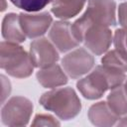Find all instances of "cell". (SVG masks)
I'll list each match as a JSON object with an SVG mask.
<instances>
[{"label":"cell","instance_id":"7c38bea8","mask_svg":"<svg viewBox=\"0 0 127 127\" xmlns=\"http://www.w3.org/2000/svg\"><path fill=\"white\" fill-rule=\"evenodd\" d=\"M38 81L47 88L64 85L67 82V76L58 64H53L46 68H41L37 72Z\"/></svg>","mask_w":127,"mask_h":127},{"label":"cell","instance_id":"9c48e42d","mask_svg":"<svg viewBox=\"0 0 127 127\" xmlns=\"http://www.w3.org/2000/svg\"><path fill=\"white\" fill-rule=\"evenodd\" d=\"M20 26L26 37L30 39L38 38L44 35L52 24V16L48 12L39 14H20Z\"/></svg>","mask_w":127,"mask_h":127},{"label":"cell","instance_id":"7a4b0ae2","mask_svg":"<svg viewBox=\"0 0 127 127\" xmlns=\"http://www.w3.org/2000/svg\"><path fill=\"white\" fill-rule=\"evenodd\" d=\"M73 36L79 43H83L85 48L94 55H102L111 45L112 33L109 27L92 22L84 16L78 18L71 24Z\"/></svg>","mask_w":127,"mask_h":127},{"label":"cell","instance_id":"6da1fadb","mask_svg":"<svg viewBox=\"0 0 127 127\" xmlns=\"http://www.w3.org/2000/svg\"><path fill=\"white\" fill-rule=\"evenodd\" d=\"M125 79V72L102 64L96 66L85 77L80 78L76 86L85 98L97 99L101 97L106 90L120 86Z\"/></svg>","mask_w":127,"mask_h":127},{"label":"cell","instance_id":"7402d4cb","mask_svg":"<svg viewBox=\"0 0 127 127\" xmlns=\"http://www.w3.org/2000/svg\"><path fill=\"white\" fill-rule=\"evenodd\" d=\"M117 125H119V126H127V116L121 118V120L117 123Z\"/></svg>","mask_w":127,"mask_h":127},{"label":"cell","instance_id":"4fadbf2b","mask_svg":"<svg viewBox=\"0 0 127 127\" xmlns=\"http://www.w3.org/2000/svg\"><path fill=\"white\" fill-rule=\"evenodd\" d=\"M2 35L8 42L18 44L25 41L26 36L20 26L18 15L10 13L4 17L2 23Z\"/></svg>","mask_w":127,"mask_h":127},{"label":"cell","instance_id":"8992f818","mask_svg":"<svg viewBox=\"0 0 127 127\" xmlns=\"http://www.w3.org/2000/svg\"><path fill=\"white\" fill-rule=\"evenodd\" d=\"M64 70L71 78H78L87 73L94 65V58L83 48H78L62 60Z\"/></svg>","mask_w":127,"mask_h":127},{"label":"cell","instance_id":"8fae6325","mask_svg":"<svg viewBox=\"0 0 127 127\" xmlns=\"http://www.w3.org/2000/svg\"><path fill=\"white\" fill-rule=\"evenodd\" d=\"M88 118L95 126H112L120 118L119 115L114 113L107 102L100 101L90 106L88 110Z\"/></svg>","mask_w":127,"mask_h":127},{"label":"cell","instance_id":"ac0fdd59","mask_svg":"<svg viewBox=\"0 0 127 127\" xmlns=\"http://www.w3.org/2000/svg\"><path fill=\"white\" fill-rule=\"evenodd\" d=\"M113 41L115 50L118 51L127 60V29L122 28L116 30Z\"/></svg>","mask_w":127,"mask_h":127},{"label":"cell","instance_id":"9a60e30c","mask_svg":"<svg viewBox=\"0 0 127 127\" xmlns=\"http://www.w3.org/2000/svg\"><path fill=\"white\" fill-rule=\"evenodd\" d=\"M107 104L110 109L117 115L127 114V94L123 86H117L111 89L107 96Z\"/></svg>","mask_w":127,"mask_h":127},{"label":"cell","instance_id":"52a82bcc","mask_svg":"<svg viewBox=\"0 0 127 127\" xmlns=\"http://www.w3.org/2000/svg\"><path fill=\"white\" fill-rule=\"evenodd\" d=\"M115 8L114 0H88L86 11L82 16L92 22L110 27L116 24Z\"/></svg>","mask_w":127,"mask_h":127},{"label":"cell","instance_id":"44dd1931","mask_svg":"<svg viewBox=\"0 0 127 127\" xmlns=\"http://www.w3.org/2000/svg\"><path fill=\"white\" fill-rule=\"evenodd\" d=\"M1 78H2V101L5 100V98L7 97V95L10 93V90H11V87H10V82L6 79V77L4 75H1Z\"/></svg>","mask_w":127,"mask_h":127},{"label":"cell","instance_id":"e0dca14e","mask_svg":"<svg viewBox=\"0 0 127 127\" xmlns=\"http://www.w3.org/2000/svg\"><path fill=\"white\" fill-rule=\"evenodd\" d=\"M16 7L29 12H37L54 0H10Z\"/></svg>","mask_w":127,"mask_h":127},{"label":"cell","instance_id":"3957f363","mask_svg":"<svg viewBox=\"0 0 127 127\" xmlns=\"http://www.w3.org/2000/svg\"><path fill=\"white\" fill-rule=\"evenodd\" d=\"M40 103L44 108L53 111L63 120L74 118L81 109L80 100L71 87H62L48 91L41 96Z\"/></svg>","mask_w":127,"mask_h":127},{"label":"cell","instance_id":"5b68a950","mask_svg":"<svg viewBox=\"0 0 127 127\" xmlns=\"http://www.w3.org/2000/svg\"><path fill=\"white\" fill-rule=\"evenodd\" d=\"M33 111L32 102L23 96L9 99L1 110V119L7 126H25L28 124Z\"/></svg>","mask_w":127,"mask_h":127},{"label":"cell","instance_id":"603a6c76","mask_svg":"<svg viewBox=\"0 0 127 127\" xmlns=\"http://www.w3.org/2000/svg\"><path fill=\"white\" fill-rule=\"evenodd\" d=\"M124 90H125V92H126V94H127V78H126V80H125V83H124Z\"/></svg>","mask_w":127,"mask_h":127},{"label":"cell","instance_id":"30bf717a","mask_svg":"<svg viewBox=\"0 0 127 127\" xmlns=\"http://www.w3.org/2000/svg\"><path fill=\"white\" fill-rule=\"evenodd\" d=\"M49 37L55 47L62 53H65L79 44L73 36L71 24L65 21H58L54 23L50 30Z\"/></svg>","mask_w":127,"mask_h":127},{"label":"cell","instance_id":"277c9868","mask_svg":"<svg viewBox=\"0 0 127 127\" xmlns=\"http://www.w3.org/2000/svg\"><path fill=\"white\" fill-rule=\"evenodd\" d=\"M0 58H1V67L5 69L8 74L24 78L29 76L34 69V64L30 57V54L17 43L12 42H2L0 47Z\"/></svg>","mask_w":127,"mask_h":127},{"label":"cell","instance_id":"d6986e66","mask_svg":"<svg viewBox=\"0 0 127 127\" xmlns=\"http://www.w3.org/2000/svg\"><path fill=\"white\" fill-rule=\"evenodd\" d=\"M33 126H59L60 122H58L53 116L47 114H38L32 123Z\"/></svg>","mask_w":127,"mask_h":127},{"label":"cell","instance_id":"5bb4252c","mask_svg":"<svg viewBox=\"0 0 127 127\" xmlns=\"http://www.w3.org/2000/svg\"><path fill=\"white\" fill-rule=\"evenodd\" d=\"M84 4L85 0H54L52 12L60 19H69L77 15Z\"/></svg>","mask_w":127,"mask_h":127},{"label":"cell","instance_id":"2e32d148","mask_svg":"<svg viewBox=\"0 0 127 127\" xmlns=\"http://www.w3.org/2000/svg\"><path fill=\"white\" fill-rule=\"evenodd\" d=\"M103 65L123 72L127 71V60L116 50L108 52L101 60Z\"/></svg>","mask_w":127,"mask_h":127},{"label":"cell","instance_id":"ffe728a7","mask_svg":"<svg viewBox=\"0 0 127 127\" xmlns=\"http://www.w3.org/2000/svg\"><path fill=\"white\" fill-rule=\"evenodd\" d=\"M118 19L119 23L123 28L127 29V2L121 3L118 8Z\"/></svg>","mask_w":127,"mask_h":127},{"label":"cell","instance_id":"ba28073f","mask_svg":"<svg viewBox=\"0 0 127 127\" xmlns=\"http://www.w3.org/2000/svg\"><path fill=\"white\" fill-rule=\"evenodd\" d=\"M30 57L35 66L46 68L57 63L59 60V53L54 44L46 38H39L31 43Z\"/></svg>","mask_w":127,"mask_h":127}]
</instances>
